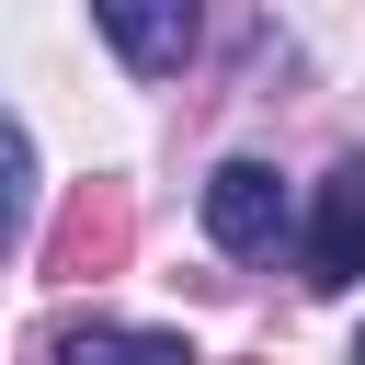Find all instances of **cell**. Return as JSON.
I'll list each match as a JSON object with an SVG mask.
<instances>
[{"label":"cell","mask_w":365,"mask_h":365,"mask_svg":"<svg viewBox=\"0 0 365 365\" xmlns=\"http://www.w3.org/2000/svg\"><path fill=\"white\" fill-rule=\"evenodd\" d=\"M354 365H365V331H354Z\"/></svg>","instance_id":"obj_7"},{"label":"cell","mask_w":365,"mask_h":365,"mask_svg":"<svg viewBox=\"0 0 365 365\" xmlns=\"http://www.w3.org/2000/svg\"><path fill=\"white\" fill-rule=\"evenodd\" d=\"M34 228V137H23V114L0 103V251Z\"/></svg>","instance_id":"obj_6"},{"label":"cell","mask_w":365,"mask_h":365,"mask_svg":"<svg viewBox=\"0 0 365 365\" xmlns=\"http://www.w3.org/2000/svg\"><path fill=\"white\" fill-rule=\"evenodd\" d=\"M125 182H80L68 194V217H57V240H46V274H114L125 262Z\"/></svg>","instance_id":"obj_4"},{"label":"cell","mask_w":365,"mask_h":365,"mask_svg":"<svg viewBox=\"0 0 365 365\" xmlns=\"http://www.w3.org/2000/svg\"><path fill=\"white\" fill-rule=\"evenodd\" d=\"M342 285H365V148L331 160V182L308 205V297H342Z\"/></svg>","instance_id":"obj_2"},{"label":"cell","mask_w":365,"mask_h":365,"mask_svg":"<svg viewBox=\"0 0 365 365\" xmlns=\"http://www.w3.org/2000/svg\"><path fill=\"white\" fill-rule=\"evenodd\" d=\"M205 240L228 262H274V240H285V171L274 160H217L205 171Z\"/></svg>","instance_id":"obj_1"},{"label":"cell","mask_w":365,"mask_h":365,"mask_svg":"<svg viewBox=\"0 0 365 365\" xmlns=\"http://www.w3.org/2000/svg\"><path fill=\"white\" fill-rule=\"evenodd\" d=\"M91 23L137 80H182V57L205 34V0H91Z\"/></svg>","instance_id":"obj_3"},{"label":"cell","mask_w":365,"mask_h":365,"mask_svg":"<svg viewBox=\"0 0 365 365\" xmlns=\"http://www.w3.org/2000/svg\"><path fill=\"white\" fill-rule=\"evenodd\" d=\"M46 365H194L182 331H125V319H80L46 342Z\"/></svg>","instance_id":"obj_5"}]
</instances>
